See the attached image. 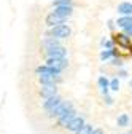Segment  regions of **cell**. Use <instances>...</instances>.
Returning a JSON list of instances; mask_svg holds the SVG:
<instances>
[{
	"label": "cell",
	"mask_w": 132,
	"mask_h": 134,
	"mask_svg": "<svg viewBox=\"0 0 132 134\" xmlns=\"http://www.w3.org/2000/svg\"><path fill=\"white\" fill-rule=\"evenodd\" d=\"M111 54H113V49H107V51H102V53H100V59H108Z\"/></svg>",
	"instance_id": "obj_20"
},
{
	"label": "cell",
	"mask_w": 132,
	"mask_h": 134,
	"mask_svg": "<svg viewBox=\"0 0 132 134\" xmlns=\"http://www.w3.org/2000/svg\"><path fill=\"white\" fill-rule=\"evenodd\" d=\"M99 86L102 88V93H104V94H107L108 86H110V81H108L105 77H100V78H99Z\"/></svg>",
	"instance_id": "obj_15"
},
{
	"label": "cell",
	"mask_w": 132,
	"mask_h": 134,
	"mask_svg": "<svg viewBox=\"0 0 132 134\" xmlns=\"http://www.w3.org/2000/svg\"><path fill=\"white\" fill-rule=\"evenodd\" d=\"M54 7H72V0H56Z\"/></svg>",
	"instance_id": "obj_18"
},
{
	"label": "cell",
	"mask_w": 132,
	"mask_h": 134,
	"mask_svg": "<svg viewBox=\"0 0 132 134\" xmlns=\"http://www.w3.org/2000/svg\"><path fill=\"white\" fill-rule=\"evenodd\" d=\"M65 21H67V18H64V16H59L56 13H51V14H48L46 16V24L49 27H56V26H61L64 24Z\"/></svg>",
	"instance_id": "obj_6"
},
{
	"label": "cell",
	"mask_w": 132,
	"mask_h": 134,
	"mask_svg": "<svg viewBox=\"0 0 132 134\" xmlns=\"http://www.w3.org/2000/svg\"><path fill=\"white\" fill-rule=\"evenodd\" d=\"M124 30H126V34H127V35H132V26H129V27H126Z\"/></svg>",
	"instance_id": "obj_21"
},
{
	"label": "cell",
	"mask_w": 132,
	"mask_h": 134,
	"mask_svg": "<svg viewBox=\"0 0 132 134\" xmlns=\"http://www.w3.org/2000/svg\"><path fill=\"white\" fill-rule=\"evenodd\" d=\"M46 54H48V58H65L67 49L61 45H53V46L46 48Z\"/></svg>",
	"instance_id": "obj_4"
},
{
	"label": "cell",
	"mask_w": 132,
	"mask_h": 134,
	"mask_svg": "<svg viewBox=\"0 0 132 134\" xmlns=\"http://www.w3.org/2000/svg\"><path fill=\"white\" fill-rule=\"evenodd\" d=\"M61 102H62V97H61L59 94H56V96H53V97L46 99V102L43 104V109H45V110H46V113H48V112L54 110V109H56Z\"/></svg>",
	"instance_id": "obj_7"
},
{
	"label": "cell",
	"mask_w": 132,
	"mask_h": 134,
	"mask_svg": "<svg viewBox=\"0 0 132 134\" xmlns=\"http://www.w3.org/2000/svg\"><path fill=\"white\" fill-rule=\"evenodd\" d=\"M53 13H56L59 16H64V18H69L72 14V7H56Z\"/></svg>",
	"instance_id": "obj_12"
},
{
	"label": "cell",
	"mask_w": 132,
	"mask_h": 134,
	"mask_svg": "<svg viewBox=\"0 0 132 134\" xmlns=\"http://www.w3.org/2000/svg\"><path fill=\"white\" fill-rule=\"evenodd\" d=\"M110 88H111L113 91H118V88H119V81H118V78H113V80L110 81Z\"/></svg>",
	"instance_id": "obj_19"
},
{
	"label": "cell",
	"mask_w": 132,
	"mask_h": 134,
	"mask_svg": "<svg viewBox=\"0 0 132 134\" xmlns=\"http://www.w3.org/2000/svg\"><path fill=\"white\" fill-rule=\"evenodd\" d=\"M83 126H85V120H83V116H75V118L69 123L67 129H69V131H72V132H76V131H80Z\"/></svg>",
	"instance_id": "obj_9"
},
{
	"label": "cell",
	"mask_w": 132,
	"mask_h": 134,
	"mask_svg": "<svg viewBox=\"0 0 132 134\" xmlns=\"http://www.w3.org/2000/svg\"><path fill=\"white\" fill-rule=\"evenodd\" d=\"M127 125H129V116L126 113H123L118 118V126H127Z\"/></svg>",
	"instance_id": "obj_17"
},
{
	"label": "cell",
	"mask_w": 132,
	"mask_h": 134,
	"mask_svg": "<svg viewBox=\"0 0 132 134\" xmlns=\"http://www.w3.org/2000/svg\"><path fill=\"white\" fill-rule=\"evenodd\" d=\"M37 74L38 75H54V77H59L61 72L51 69L49 65H41V67H37Z\"/></svg>",
	"instance_id": "obj_10"
},
{
	"label": "cell",
	"mask_w": 132,
	"mask_h": 134,
	"mask_svg": "<svg viewBox=\"0 0 132 134\" xmlns=\"http://www.w3.org/2000/svg\"><path fill=\"white\" fill-rule=\"evenodd\" d=\"M76 112L73 110V109H70V110H67V112H65V113H62L61 116H59V126H62V128H67L69 126V123L75 118V115Z\"/></svg>",
	"instance_id": "obj_8"
},
{
	"label": "cell",
	"mask_w": 132,
	"mask_h": 134,
	"mask_svg": "<svg viewBox=\"0 0 132 134\" xmlns=\"http://www.w3.org/2000/svg\"><path fill=\"white\" fill-rule=\"evenodd\" d=\"M75 134H92V126H91V125H86V123H85V126L81 128L80 131H76Z\"/></svg>",
	"instance_id": "obj_16"
},
{
	"label": "cell",
	"mask_w": 132,
	"mask_h": 134,
	"mask_svg": "<svg viewBox=\"0 0 132 134\" xmlns=\"http://www.w3.org/2000/svg\"><path fill=\"white\" fill-rule=\"evenodd\" d=\"M70 109H73L72 107V102L70 100H62V102L54 109V110H51V112H48V116H51V118H59V116L62 115V113H65L67 110H70Z\"/></svg>",
	"instance_id": "obj_1"
},
{
	"label": "cell",
	"mask_w": 132,
	"mask_h": 134,
	"mask_svg": "<svg viewBox=\"0 0 132 134\" xmlns=\"http://www.w3.org/2000/svg\"><path fill=\"white\" fill-rule=\"evenodd\" d=\"M40 94H41V97H45V99H49V97L56 96V94H57V86H56V83H48V85H41Z\"/></svg>",
	"instance_id": "obj_5"
},
{
	"label": "cell",
	"mask_w": 132,
	"mask_h": 134,
	"mask_svg": "<svg viewBox=\"0 0 132 134\" xmlns=\"http://www.w3.org/2000/svg\"><path fill=\"white\" fill-rule=\"evenodd\" d=\"M70 27L69 26H65V24H61V26H56L51 29V35L56 37V38H69L70 37Z\"/></svg>",
	"instance_id": "obj_2"
},
{
	"label": "cell",
	"mask_w": 132,
	"mask_h": 134,
	"mask_svg": "<svg viewBox=\"0 0 132 134\" xmlns=\"http://www.w3.org/2000/svg\"><path fill=\"white\" fill-rule=\"evenodd\" d=\"M116 24H118L119 27H123V29L132 26V16H123V18H119V19L116 21Z\"/></svg>",
	"instance_id": "obj_13"
},
{
	"label": "cell",
	"mask_w": 132,
	"mask_h": 134,
	"mask_svg": "<svg viewBox=\"0 0 132 134\" xmlns=\"http://www.w3.org/2000/svg\"><path fill=\"white\" fill-rule=\"evenodd\" d=\"M56 78H57V77H54V75H38V80H40V83H41V85H48V83H54V81H56Z\"/></svg>",
	"instance_id": "obj_14"
},
{
	"label": "cell",
	"mask_w": 132,
	"mask_h": 134,
	"mask_svg": "<svg viewBox=\"0 0 132 134\" xmlns=\"http://www.w3.org/2000/svg\"><path fill=\"white\" fill-rule=\"evenodd\" d=\"M127 134H132V131H130V132H127Z\"/></svg>",
	"instance_id": "obj_23"
},
{
	"label": "cell",
	"mask_w": 132,
	"mask_h": 134,
	"mask_svg": "<svg viewBox=\"0 0 132 134\" xmlns=\"http://www.w3.org/2000/svg\"><path fill=\"white\" fill-rule=\"evenodd\" d=\"M118 13L124 16H132V3L130 2H123L118 5Z\"/></svg>",
	"instance_id": "obj_11"
},
{
	"label": "cell",
	"mask_w": 132,
	"mask_h": 134,
	"mask_svg": "<svg viewBox=\"0 0 132 134\" xmlns=\"http://www.w3.org/2000/svg\"><path fill=\"white\" fill-rule=\"evenodd\" d=\"M46 65H49L51 69H54L57 72H62L67 67V59L65 58H48Z\"/></svg>",
	"instance_id": "obj_3"
},
{
	"label": "cell",
	"mask_w": 132,
	"mask_h": 134,
	"mask_svg": "<svg viewBox=\"0 0 132 134\" xmlns=\"http://www.w3.org/2000/svg\"><path fill=\"white\" fill-rule=\"evenodd\" d=\"M92 134H104V131L102 129H95V131H92Z\"/></svg>",
	"instance_id": "obj_22"
}]
</instances>
